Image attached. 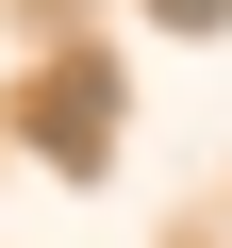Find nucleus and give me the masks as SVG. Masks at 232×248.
<instances>
[{
  "label": "nucleus",
  "instance_id": "obj_2",
  "mask_svg": "<svg viewBox=\"0 0 232 248\" xmlns=\"http://www.w3.org/2000/svg\"><path fill=\"white\" fill-rule=\"evenodd\" d=\"M149 17H166V33H232V0H149Z\"/></svg>",
  "mask_w": 232,
  "mask_h": 248
},
{
  "label": "nucleus",
  "instance_id": "obj_1",
  "mask_svg": "<svg viewBox=\"0 0 232 248\" xmlns=\"http://www.w3.org/2000/svg\"><path fill=\"white\" fill-rule=\"evenodd\" d=\"M99 133H116V83L99 66H50V166L66 182H99Z\"/></svg>",
  "mask_w": 232,
  "mask_h": 248
}]
</instances>
